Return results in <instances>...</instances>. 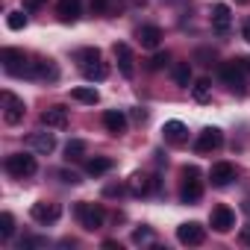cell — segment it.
Listing matches in <instances>:
<instances>
[{"instance_id": "6da1fadb", "label": "cell", "mask_w": 250, "mask_h": 250, "mask_svg": "<svg viewBox=\"0 0 250 250\" xmlns=\"http://www.w3.org/2000/svg\"><path fill=\"white\" fill-rule=\"evenodd\" d=\"M203 197V183H200V171L191 165L183 171V186H180V200L183 203H197Z\"/></svg>"}, {"instance_id": "7a4b0ae2", "label": "cell", "mask_w": 250, "mask_h": 250, "mask_svg": "<svg viewBox=\"0 0 250 250\" xmlns=\"http://www.w3.org/2000/svg\"><path fill=\"white\" fill-rule=\"evenodd\" d=\"M77 221H80V227L83 229H88V232H94V229H100L103 227V221H106V212L100 209V206H94V203H77Z\"/></svg>"}, {"instance_id": "3957f363", "label": "cell", "mask_w": 250, "mask_h": 250, "mask_svg": "<svg viewBox=\"0 0 250 250\" xmlns=\"http://www.w3.org/2000/svg\"><path fill=\"white\" fill-rule=\"evenodd\" d=\"M244 74H250L247 65H244V59H232V62H224L221 65V80L232 91H244Z\"/></svg>"}, {"instance_id": "277c9868", "label": "cell", "mask_w": 250, "mask_h": 250, "mask_svg": "<svg viewBox=\"0 0 250 250\" xmlns=\"http://www.w3.org/2000/svg\"><path fill=\"white\" fill-rule=\"evenodd\" d=\"M0 62H3L6 74H12V77H27L30 62H27L24 50H18V47H3V50H0Z\"/></svg>"}, {"instance_id": "5b68a950", "label": "cell", "mask_w": 250, "mask_h": 250, "mask_svg": "<svg viewBox=\"0 0 250 250\" xmlns=\"http://www.w3.org/2000/svg\"><path fill=\"white\" fill-rule=\"evenodd\" d=\"M36 156H30V153H12V156H6V171L12 174V177H18V180H27V177H33L36 174Z\"/></svg>"}, {"instance_id": "8992f818", "label": "cell", "mask_w": 250, "mask_h": 250, "mask_svg": "<svg viewBox=\"0 0 250 250\" xmlns=\"http://www.w3.org/2000/svg\"><path fill=\"white\" fill-rule=\"evenodd\" d=\"M177 241L186 244V247H197L206 241V227L197 224V221H188V224H180L177 227Z\"/></svg>"}, {"instance_id": "52a82bcc", "label": "cell", "mask_w": 250, "mask_h": 250, "mask_svg": "<svg viewBox=\"0 0 250 250\" xmlns=\"http://www.w3.org/2000/svg\"><path fill=\"white\" fill-rule=\"evenodd\" d=\"M3 121L9 124V127H15V124H21L24 121V112H27V106H24V100L21 97H15L12 91H3Z\"/></svg>"}, {"instance_id": "ba28073f", "label": "cell", "mask_w": 250, "mask_h": 250, "mask_svg": "<svg viewBox=\"0 0 250 250\" xmlns=\"http://www.w3.org/2000/svg\"><path fill=\"white\" fill-rule=\"evenodd\" d=\"M221 145H224V133H221L218 127H206V130L197 136L194 150H197V153H212V150H218Z\"/></svg>"}, {"instance_id": "9c48e42d", "label": "cell", "mask_w": 250, "mask_h": 250, "mask_svg": "<svg viewBox=\"0 0 250 250\" xmlns=\"http://www.w3.org/2000/svg\"><path fill=\"white\" fill-rule=\"evenodd\" d=\"M209 224H212V229H215V232H229V229L235 227V212H232L229 206H215V209H212Z\"/></svg>"}, {"instance_id": "30bf717a", "label": "cell", "mask_w": 250, "mask_h": 250, "mask_svg": "<svg viewBox=\"0 0 250 250\" xmlns=\"http://www.w3.org/2000/svg\"><path fill=\"white\" fill-rule=\"evenodd\" d=\"M229 27H232V12H229V6H227V3H215V6H212V30H215L218 36H227Z\"/></svg>"}, {"instance_id": "8fae6325", "label": "cell", "mask_w": 250, "mask_h": 250, "mask_svg": "<svg viewBox=\"0 0 250 250\" xmlns=\"http://www.w3.org/2000/svg\"><path fill=\"white\" fill-rule=\"evenodd\" d=\"M27 77H30V80H56V77H59V68H56L50 59H36V62H30Z\"/></svg>"}, {"instance_id": "7c38bea8", "label": "cell", "mask_w": 250, "mask_h": 250, "mask_svg": "<svg viewBox=\"0 0 250 250\" xmlns=\"http://www.w3.org/2000/svg\"><path fill=\"white\" fill-rule=\"evenodd\" d=\"M209 180H212V186H218V188L229 186V183L235 180V165H229V162H215L212 171H209Z\"/></svg>"}, {"instance_id": "4fadbf2b", "label": "cell", "mask_w": 250, "mask_h": 250, "mask_svg": "<svg viewBox=\"0 0 250 250\" xmlns=\"http://www.w3.org/2000/svg\"><path fill=\"white\" fill-rule=\"evenodd\" d=\"M30 215L39 221V224H53V221H59V215H62V209L56 206V203H33V209H30Z\"/></svg>"}, {"instance_id": "5bb4252c", "label": "cell", "mask_w": 250, "mask_h": 250, "mask_svg": "<svg viewBox=\"0 0 250 250\" xmlns=\"http://www.w3.org/2000/svg\"><path fill=\"white\" fill-rule=\"evenodd\" d=\"M115 59H118V68H121V74L124 77H133L136 74V59H133V50H130V44H115Z\"/></svg>"}, {"instance_id": "9a60e30c", "label": "cell", "mask_w": 250, "mask_h": 250, "mask_svg": "<svg viewBox=\"0 0 250 250\" xmlns=\"http://www.w3.org/2000/svg\"><path fill=\"white\" fill-rule=\"evenodd\" d=\"M103 127H106L112 136H124V133H127V115L118 112V109L103 112Z\"/></svg>"}, {"instance_id": "2e32d148", "label": "cell", "mask_w": 250, "mask_h": 250, "mask_svg": "<svg viewBox=\"0 0 250 250\" xmlns=\"http://www.w3.org/2000/svg\"><path fill=\"white\" fill-rule=\"evenodd\" d=\"M42 124H44L47 130L65 127V124H68V109H65V106H50V109H44V112H42Z\"/></svg>"}, {"instance_id": "e0dca14e", "label": "cell", "mask_w": 250, "mask_h": 250, "mask_svg": "<svg viewBox=\"0 0 250 250\" xmlns=\"http://www.w3.org/2000/svg\"><path fill=\"white\" fill-rule=\"evenodd\" d=\"M162 133H165V142H171V145H183L188 139V130H186L183 121H168Z\"/></svg>"}, {"instance_id": "ac0fdd59", "label": "cell", "mask_w": 250, "mask_h": 250, "mask_svg": "<svg viewBox=\"0 0 250 250\" xmlns=\"http://www.w3.org/2000/svg\"><path fill=\"white\" fill-rule=\"evenodd\" d=\"M30 145H33V150L42 153V156H47V153L56 150V139H53V133H33Z\"/></svg>"}, {"instance_id": "d6986e66", "label": "cell", "mask_w": 250, "mask_h": 250, "mask_svg": "<svg viewBox=\"0 0 250 250\" xmlns=\"http://www.w3.org/2000/svg\"><path fill=\"white\" fill-rule=\"evenodd\" d=\"M153 177H147V174H133L130 177V194H136V197H145V194H150L153 191Z\"/></svg>"}, {"instance_id": "ffe728a7", "label": "cell", "mask_w": 250, "mask_h": 250, "mask_svg": "<svg viewBox=\"0 0 250 250\" xmlns=\"http://www.w3.org/2000/svg\"><path fill=\"white\" fill-rule=\"evenodd\" d=\"M56 12H59V21L62 24H74L80 18V0H59Z\"/></svg>"}, {"instance_id": "44dd1931", "label": "cell", "mask_w": 250, "mask_h": 250, "mask_svg": "<svg viewBox=\"0 0 250 250\" xmlns=\"http://www.w3.org/2000/svg\"><path fill=\"white\" fill-rule=\"evenodd\" d=\"M139 42H142V47H159V42H162V30L159 27H153V24H147V27H139Z\"/></svg>"}, {"instance_id": "7402d4cb", "label": "cell", "mask_w": 250, "mask_h": 250, "mask_svg": "<svg viewBox=\"0 0 250 250\" xmlns=\"http://www.w3.org/2000/svg\"><path fill=\"white\" fill-rule=\"evenodd\" d=\"M83 74H85V80L100 83V80H106V77H109V68L97 59V62H91V65H85V68H83Z\"/></svg>"}, {"instance_id": "603a6c76", "label": "cell", "mask_w": 250, "mask_h": 250, "mask_svg": "<svg viewBox=\"0 0 250 250\" xmlns=\"http://www.w3.org/2000/svg\"><path fill=\"white\" fill-rule=\"evenodd\" d=\"M85 171H88L91 177H100V174L112 171V159H106V156H94V159L85 162Z\"/></svg>"}, {"instance_id": "cb8c5ba5", "label": "cell", "mask_w": 250, "mask_h": 250, "mask_svg": "<svg viewBox=\"0 0 250 250\" xmlns=\"http://www.w3.org/2000/svg\"><path fill=\"white\" fill-rule=\"evenodd\" d=\"M71 97H74V100H80V103H88V106H94V103L100 100V94H97V88H85V85H80V88H74V91H71Z\"/></svg>"}, {"instance_id": "d4e9b609", "label": "cell", "mask_w": 250, "mask_h": 250, "mask_svg": "<svg viewBox=\"0 0 250 250\" xmlns=\"http://www.w3.org/2000/svg\"><path fill=\"white\" fill-rule=\"evenodd\" d=\"M171 74H174V83H177V85H188V83H191V65H188V62H177Z\"/></svg>"}, {"instance_id": "484cf974", "label": "cell", "mask_w": 250, "mask_h": 250, "mask_svg": "<svg viewBox=\"0 0 250 250\" xmlns=\"http://www.w3.org/2000/svg\"><path fill=\"white\" fill-rule=\"evenodd\" d=\"M65 156H68V159H83V156H85V142H80V139L68 142V147H65Z\"/></svg>"}, {"instance_id": "4316f807", "label": "cell", "mask_w": 250, "mask_h": 250, "mask_svg": "<svg viewBox=\"0 0 250 250\" xmlns=\"http://www.w3.org/2000/svg\"><path fill=\"white\" fill-rule=\"evenodd\" d=\"M12 232H15V218H12L9 212H3V215H0V235H3V238H12Z\"/></svg>"}, {"instance_id": "83f0119b", "label": "cell", "mask_w": 250, "mask_h": 250, "mask_svg": "<svg viewBox=\"0 0 250 250\" xmlns=\"http://www.w3.org/2000/svg\"><path fill=\"white\" fill-rule=\"evenodd\" d=\"M6 24H9V30H24V27H27V15H24L21 9H15V12L6 15Z\"/></svg>"}, {"instance_id": "f1b7e54d", "label": "cell", "mask_w": 250, "mask_h": 250, "mask_svg": "<svg viewBox=\"0 0 250 250\" xmlns=\"http://www.w3.org/2000/svg\"><path fill=\"white\" fill-rule=\"evenodd\" d=\"M77 59H80V65L85 68V65H91V62L100 59V50H97V47H83V50L77 53Z\"/></svg>"}, {"instance_id": "f546056e", "label": "cell", "mask_w": 250, "mask_h": 250, "mask_svg": "<svg viewBox=\"0 0 250 250\" xmlns=\"http://www.w3.org/2000/svg\"><path fill=\"white\" fill-rule=\"evenodd\" d=\"M191 94H194L197 103H206V100H209V80H197L194 88H191Z\"/></svg>"}, {"instance_id": "4dcf8cb0", "label": "cell", "mask_w": 250, "mask_h": 250, "mask_svg": "<svg viewBox=\"0 0 250 250\" xmlns=\"http://www.w3.org/2000/svg\"><path fill=\"white\" fill-rule=\"evenodd\" d=\"M168 59H171L168 53H156V56L150 59V68H153V71H162V68L168 65Z\"/></svg>"}, {"instance_id": "1f68e13d", "label": "cell", "mask_w": 250, "mask_h": 250, "mask_svg": "<svg viewBox=\"0 0 250 250\" xmlns=\"http://www.w3.org/2000/svg\"><path fill=\"white\" fill-rule=\"evenodd\" d=\"M150 235H153V232H150L147 227H142V229L133 232V241H136V244H145V241H150Z\"/></svg>"}, {"instance_id": "d6a6232c", "label": "cell", "mask_w": 250, "mask_h": 250, "mask_svg": "<svg viewBox=\"0 0 250 250\" xmlns=\"http://www.w3.org/2000/svg\"><path fill=\"white\" fill-rule=\"evenodd\" d=\"M91 12L94 15H106L109 12V0H91Z\"/></svg>"}, {"instance_id": "836d02e7", "label": "cell", "mask_w": 250, "mask_h": 250, "mask_svg": "<svg viewBox=\"0 0 250 250\" xmlns=\"http://www.w3.org/2000/svg\"><path fill=\"white\" fill-rule=\"evenodd\" d=\"M44 244H47L44 238H24L21 241V250H27V247H44Z\"/></svg>"}, {"instance_id": "e575fe53", "label": "cell", "mask_w": 250, "mask_h": 250, "mask_svg": "<svg viewBox=\"0 0 250 250\" xmlns=\"http://www.w3.org/2000/svg\"><path fill=\"white\" fill-rule=\"evenodd\" d=\"M44 3H47V0H24V9H27V12H36V9H42Z\"/></svg>"}, {"instance_id": "d590c367", "label": "cell", "mask_w": 250, "mask_h": 250, "mask_svg": "<svg viewBox=\"0 0 250 250\" xmlns=\"http://www.w3.org/2000/svg\"><path fill=\"white\" fill-rule=\"evenodd\" d=\"M59 177H62V180H65V183H71V186H77V183H80V177H77V174H74V171H62V174H59Z\"/></svg>"}, {"instance_id": "8d00e7d4", "label": "cell", "mask_w": 250, "mask_h": 250, "mask_svg": "<svg viewBox=\"0 0 250 250\" xmlns=\"http://www.w3.org/2000/svg\"><path fill=\"white\" fill-rule=\"evenodd\" d=\"M238 238H241V244H247V247H250V227H244V229L238 232Z\"/></svg>"}, {"instance_id": "74e56055", "label": "cell", "mask_w": 250, "mask_h": 250, "mask_svg": "<svg viewBox=\"0 0 250 250\" xmlns=\"http://www.w3.org/2000/svg\"><path fill=\"white\" fill-rule=\"evenodd\" d=\"M145 118H147V112H145V109H133V121H139V124H142Z\"/></svg>"}, {"instance_id": "f35d334b", "label": "cell", "mask_w": 250, "mask_h": 250, "mask_svg": "<svg viewBox=\"0 0 250 250\" xmlns=\"http://www.w3.org/2000/svg\"><path fill=\"white\" fill-rule=\"evenodd\" d=\"M241 36H244V42H250V21H244V30H241Z\"/></svg>"}, {"instance_id": "ab89813d", "label": "cell", "mask_w": 250, "mask_h": 250, "mask_svg": "<svg viewBox=\"0 0 250 250\" xmlns=\"http://www.w3.org/2000/svg\"><path fill=\"white\" fill-rule=\"evenodd\" d=\"M103 247H109V250H121V244H118V241H103Z\"/></svg>"}, {"instance_id": "60d3db41", "label": "cell", "mask_w": 250, "mask_h": 250, "mask_svg": "<svg viewBox=\"0 0 250 250\" xmlns=\"http://www.w3.org/2000/svg\"><path fill=\"white\" fill-rule=\"evenodd\" d=\"M133 3H145V0H133Z\"/></svg>"}, {"instance_id": "b9f144b4", "label": "cell", "mask_w": 250, "mask_h": 250, "mask_svg": "<svg viewBox=\"0 0 250 250\" xmlns=\"http://www.w3.org/2000/svg\"><path fill=\"white\" fill-rule=\"evenodd\" d=\"M238 3H247V0H238Z\"/></svg>"}]
</instances>
